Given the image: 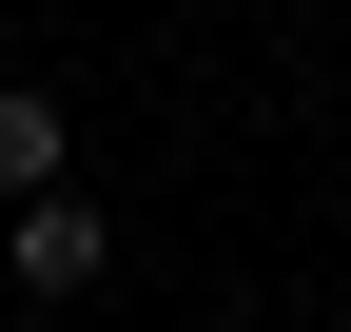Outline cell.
I'll list each match as a JSON object with an SVG mask.
<instances>
[{
	"label": "cell",
	"mask_w": 351,
	"mask_h": 332,
	"mask_svg": "<svg viewBox=\"0 0 351 332\" xmlns=\"http://www.w3.org/2000/svg\"><path fill=\"white\" fill-rule=\"evenodd\" d=\"M0 274H20V294H98V274H117V215H98L78 176L0 195Z\"/></svg>",
	"instance_id": "cell-1"
},
{
	"label": "cell",
	"mask_w": 351,
	"mask_h": 332,
	"mask_svg": "<svg viewBox=\"0 0 351 332\" xmlns=\"http://www.w3.org/2000/svg\"><path fill=\"white\" fill-rule=\"evenodd\" d=\"M59 176V98H39V78H0V195H39Z\"/></svg>",
	"instance_id": "cell-2"
}]
</instances>
